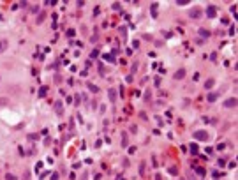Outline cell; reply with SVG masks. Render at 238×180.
Masks as SVG:
<instances>
[{
    "mask_svg": "<svg viewBox=\"0 0 238 180\" xmlns=\"http://www.w3.org/2000/svg\"><path fill=\"white\" fill-rule=\"evenodd\" d=\"M194 138H196V140H207L208 136H207L205 131H196V133H194Z\"/></svg>",
    "mask_w": 238,
    "mask_h": 180,
    "instance_id": "3",
    "label": "cell"
},
{
    "mask_svg": "<svg viewBox=\"0 0 238 180\" xmlns=\"http://www.w3.org/2000/svg\"><path fill=\"white\" fill-rule=\"evenodd\" d=\"M217 97H219V94H214V92H212V94H208V97H207V101H210V103H214V101H215Z\"/></svg>",
    "mask_w": 238,
    "mask_h": 180,
    "instance_id": "8",
    "label": "cell"
},
{
    "mask_svg": "<svg viewBox=\"0 0 238 180\" xmlns=\"http://www.w3.org/2000/svg\"><path fill=\"white\" fill-rule=\"evenodd\" d=\"M191 152H192V154H198V145L192 143V145H191Z\"/></svg>",
    "mask_w": 238,
    "mask_h": 180,
    "instance_id": "11",
    "label": "cell"
},
{
    "mask_svg": "<svg viewBox=\"0 0 238 180\" xmlns=\"http://www.w3.org/2000/svg\"><path fill=\"white\" fill-rule=\"evenodd\" d=\"M189 14H191V18H194V19H198V18H201V14H203V11H201L199 7H192Z\"/></svg>",
    "mask_w": 238,
    "mask_h": 180,
    "instance_id": "1",
    "label": "cell"
},
{
    "mask_svg": "<svg viewBox=\"0 0 238 180\" xmlns=\"http://www.w3.org/2000/svg\"><path fill=\"white\" fill-rule=\"evenodd\" d=\"M5 49H7V41L2 39V41H0V53H4Z\"/></svg>",
    "mask_w": 238,
    "mask_h": 180,
    "instance_id": "9",
    "label": "cell"
},
{
    "mask_svg": "<svg viewBox=\"0 0 238 180\" xmlns=\"http://www.w3.org/2000/svg\"><path fill=\"white\" fill-rule=\"evenodd\" d=\"M199 34H201V35H205V37H208V35H210V34H208L205 28H201V32H199Z\"/></svg>",
    "mask_w": 238,
    "mask_h": 180,
    "instance_id": "13",
    "label": "cell"
},
{
    "mask_svg": "<svg viewBox=\"0 0 238 180\" xmlns=\"http://www.w3.org/2000/svg\"><path fill=\"white\" fill-rule=\"evenodd\" d=\"M62 110H64V108H62V103L56 101V103H55V111H56L58 115H62Z\"/></svg>",
    "mask_w": 238,
    "mask_h": 180,
    "instance_id": "7",
    "label": "cell"
},
{
    "mask_svg": "<svg viewBox=\"0 0 238 180\" xmlns=\"http://www.w3.org/2000/svg\"><path fill=\"white\" fill-rule=\"evenodd\" d=\"M88 88H90V90H94V92H97V87H95V85H88Z\"/></svg>",
    "mask_w": 238,
    "mask_h": 180,
    "instance_id": "14",
    "label": "cell"
},
{
    "mask_svg": "<svg viewBox=\"0 0 238 180\" xmlns=\"http://www.w3.org/2000/svg\"><path fill=\"white\" fill-rule=\"evenodd\" d=\"M214 83H215V81H214V80H208V81H207V83H205V88H207V90H210V88H212V87H214Z\"/></svg>",
    "mask_w": 238,
    "mask_h": 180,
    "instance_id": "10",
    "label": "cell"
},
{
    "mask_svg": "<svg viewBox=\"0 0 238 180\" xmlns=\"http://www.w3.org/2000/svg\"><path fill=\"white\" fill-rule=\"evenodd\" d=\"M217 14V7L215 5H208V9H207V16L208 18H214Z\"/></svg>",
    "mask_w": 238,
    "mask_h": 180,
    "instance_id": "2",
    "label": "cell"
},
{
    "mask_svg": "<svg viewBox=\"0 0 238 180\" xmlns=\"http://www.w3.org/2000/svg\"><path fill=\"white\" fill-rule=\"evenodd\" d=\"M108 95H109V101H113V103L116 101V90L115 88H109L108 90Z\"/></svg>",
    "mask_w": 238,
    "mask_h": 180,
    "instance_id": "5",
    "label": "cell"
},
{
    "mask_svg": "<svg viewBox=\"0 0 238 180\" xmlns=\"http://www.w3.org/2000/svg\"><path fill=\"white\" fill-rule=\"evenodd\" d=\"M224 106H226V108H235V106H237V99H235V97L228 99V101L224 103Z\"/></svg>",
    "mask_w": 238,
    "mask_h": 180,
    "instance_id": "4",
    "label": "cell"
},
{
    "mask_svg": "<svg viewBox=\"0 0 238 180\" xmlns=\"http://www.w3.org/2000/svg\"><path fill=\"white\" fill-rule=\"evenodd\" d=\"M7 180H16V175H12V173H7V177H5Z\"/></svg>",
    "mask_w": 238,
    "mask_h": 180,
    "instance_id": "12",
    "label": "cell"
},
{
    "mask_svg": "<svg viewBox=\"0 0 238 180\" xmlns=\"http://www.w3.org/2000/svg\"><path fill=\"white\" fill-rule=\"evenodd\" d=\"M185 76V69H178V72L175 74V80H182Z\"/></svg>",
    "mask_w": 238,
    "mask_h": 180,
    "instance_id": "6",
    "label": "cell"
}]
</instances>
